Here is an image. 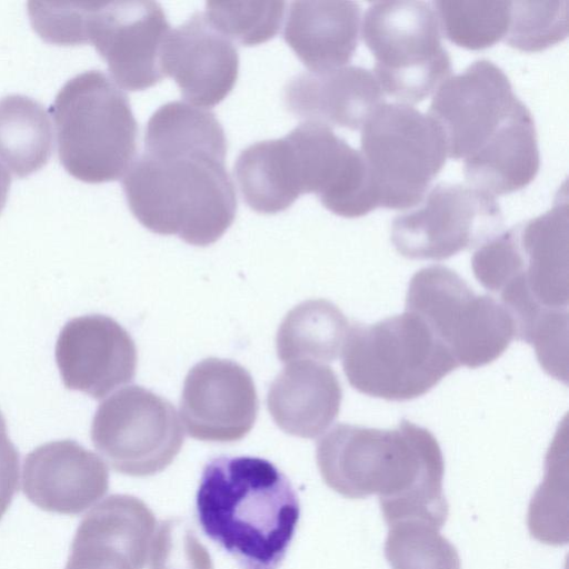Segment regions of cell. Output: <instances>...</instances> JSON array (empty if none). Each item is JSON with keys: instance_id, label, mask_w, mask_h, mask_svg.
<instances>
[{"instance_id": "cell-1", "label": "cell", "mask_w": 569, "mask_h": 569, "mask_svg": "<svg viewBox=\"0 0 569 569\" xmlns=\"http://www.w3.org/2000/svg\"><path fill=\"white\" fill-rule=\"evenodd\" d=\"M226 154L224 131L211 111L182 101L162 104L147 123L143 154L122 179L130 211L154 233L198 247L214 243L237 212Z\"/></svg>"}, {"instance_id": "cell-2", "label": "cell", "mask_w": 569, "mask_h": 569, "mask_svg": "<svg viewBox=\"0 0 569 569\" xmlns=\"http://www.w3.org/2000/svg\"><path fill=\"white\" fill-rule=\"evenodd\" d=\"M428 114L468 183L491 196L528 186L540 168L535 121L492 61L476 60L435 91Z\"/></svg>"}, {"instance_id": "cell-3", "label": "cell", "mask_w": 569, "mask_h": 569, "mask_svg": "<svg viewBox=\"0 0 569 569\" xmlns=\"http://www.w3.org/2000/svg\"><path fill=\"white\" fill-rule=\"evenodd\" d=\"M326 485L349 499L379 496L388 526L417 520L441 528L448 517L440 446L426 428L401 420L392 429L339 423L317 443Z\"/></svg>"}, {"instance_id": "cell-4", "label": "cell", "mask_w": 569, "mask_h": 569, "mask_svg": "<svg viewBox=\"0 0 569 569\" xmlns=\"http://www.w3.org/2000/svg\"><path fill=\"white\" fill-rule=\"evenodd\" d=\"M196 505L203 532L241 569H278L300 517L289 479L258 457L211 459L203 468Z\"/></svg>"}, {"instance_id": "cell-5", "label": "cell", "mask_w": 569, "mask_h": 569, "mask_svg": "<svg viewBox=\"0 0 569 569\" xmlns=\"http://www.w3.org/2000/svg\"><path fill=\"white\" fill-rule=\"evenodd\" d=\"M568 203L513 226L481 244L471 259L479 283L500 296L516 338L532 345L568 320Z\"/></svg>"}, {"instance_id": "cell-6", "label": "cell", "mask_w": 569, "mask_h": 569, "mask_svg": "<svg viewBox=\"0 0 569 569\" xmlns=\"http://www.w3.org/2000/svg\"><path fill=\"white\" fill-rule=\"evenodd\" d=\"M58 154L66 171L87 183L126 174L137 151L138 123L127 94L106 73L68 80L51 107Z\"/></svg>"}, {"instance_id": "cell-7", "label": "cell", "mask_w": 569, "mask_h": 569, "mask_svg": "<svg viewBox=\"0 0 569 569\" xmlns=\"http://www.w3.org/2000/svg\"><path fill=\"white\" fill-rule=\"evenodd\" d=\"M342 368L349 383L373 398H418L459 365L426 321L405 311L369 326H350Z\"/></svg>"}, {"instance_id": "cell-8", "label": "cell", "mask_w": 569, "mask_h": 569, "mask_svg": "<svg viewBox=\"0 0 569 569\" xmlns=\"http://www.w3.org/2000/svg\"><path fill=\"white\" fill-rule=\"evenodd\" d=\"M361 36L375 58L382 91L412 104L451 74V57L441 42L433 7L426 1H378L367 9Z\"/></svg>"}, {"instance_id": "cell-9", "label": "cell", "mask_w": 569, "mask_h": 569, "mask_svg": "<svg viewBox=\"0 0 569 569\" xmlns=\"http://www.w3.org/2000/svg\"><path fill=\"white\" fill-rule=\"evenodd\" d=\"M360 142L378 207L389 209L419 204L448 157L436 121L401 102L377 107L361 127Z\"/></svg>"}, {"instance_id": "cell-10", "label": "cell", "mask_w": 569, "mask_h": 569, "mask_svg": "<svg viewBox=\"0 0 569 569\" xmlns=\"http://www.w3.org/2000/svg\"><path fill=\"white\" fill-rule=\"evenodd\" d=\"M406 310L426 321L459 366L491 363L516 338L513 320L501 302L477 295L445 266L422 268L412 276Z\"/></svg>"}, {"instance_id": "cell-11", "label": "cell", "mask_w": 569, "mask_h": 569, "mask_svg": "<svg viewBox=\"0 0 569 569\" xmlns=\"http://www.w3.org/2000/svg\"><path fill=\"white\" fill-rule=\"evenodd\" d=\"M90 435L111 468L131 477L164 470L184 441L183 427L171 402L141 386L122 388L102 401Z\"/></svg>"}, {"instance_id": "cell-12", "label": "cell", "mask_w": 569, "mask_h": 569, "mask_svg": "<svg viewBox=\"0 0 569 569\" xmlns=\"http://www.w3.org/2000/svg\"><path fill=\"white\" fill-rule=\"evenodd\" d=\"M420 203L397 216L391 226V241L408 259H448L479 248L503 226L495 197L471 186L438 183Z\"/></svg>"}, {"instance_id": "cell-13", "label": "cell", "mask_w": 569, "mask_h": 569, "mask_svg": "<svg viewBox=\"0 0 569 569\" xmlns=\"http://www.w3.org/2000/svg\"><path fill=\"white\" fill-rule=\"evenodd\" d=\"M170 30L154 1L89 4L87 43L106 61L112 80L130 91L148 89L164 78L161 52Z\"/></svg>"}, {"instance_id": "cell-14", "label": "cell", "mask_w": 569, "mask_h": 569, "mask_svg": "<svg viewBox=\"0 0 569 569\" xmlns=\"http://www.w3.org/2000/svg\"><path fill=\"white\" fill-rule=\"evenodd\" d=\"M300 194L315 193L322 206L345 218L378 208L360 151L329 127L303 122L287 133Z\"/></svg>"}, {"instance_id": "cell-15", "label": "cell", "mask_w": 569, "mask_h": 569, "mask_svg": "<svg viewBox=\"0 0 569 569\" xmlns=\"http://www.w3.org/2000/svg\"><path fill=\"white\" fill-rule=\"evenodd\" d=\"M259 409L251 375L219 358L196 363L186 376L180 416L187 433L209 442H234L252 429Z\"/></svg>"}, {"instance_id": "cell-16", "label": "cell", "mask_w": 569, "mask_h": 569, "mask_svg": "<svg viewBox=\"0 0 569 569\" xmlns=\"http://www.w3.org/2000/svg\"><path fill=\"white\" fill-rule=\"evenodd\" d=\"M56 362L69 390L102 399L133 380L137 347L129 332L104 315H84L69 320L56 343Z\"/></svg>"}, {"instance_id": "cell-17", "label": "cell", "mask_w": 569, "mask_h": 569, "mask_svg": "<svg viewBox=\"0 0 569 569\" xmlns=\"http://www.w3.org/2000/svg\"><path fill=\"white\" fill-rule=\"evenodd\" d=\"M156 528L142 500L109 496L80 521L64 569H143Z\"/></svg>"}, {"instance_id": "cell-18", "label": "cell", "mask_w": 569, "mask_h": 569, "mask_svg": "<svg viewBox=\"0 0 569 569\" xmlns=\"http://www.w3.org/2000/svg\"><path fill=\"white\" fill-rule=\"evenodd\" d=\"M161 68L164 77L173 78L188 103L211 108L233 89L239 56L232 41L197 11L168 33Z\"/></svg>"}, {"instance_id": "cell-19", "label": "cell", "mask_w": 569, "mask_h": 569, "mask_svg": "<svg viewBox=\"0 0 569 569\" xmlns=\"http://www.w3.org/2000/svg\"><path fill=\"white\" fill-rule=\"evenodd\" d=\"M108 488L106 463L74 440L46 442L24 458L22 491L44 511L79 515L99 501Z\"/></svg>"}, {"instance_id": "cell-20", "label": "cell", "mask_w": 569, "mask_h": 569, "mask_svg": "<svg viewBox=\"0 0 569 569\" xmlns=\"http://www.w3.org/2000/svg\"><path fill=\"white\" fill-rule=\"evenodd\" d=\"M284 102L306 122L357 130L385 98L372 72L343 66L296 74L284 87Z\"/></svg>"}, {"instance_id": "cell-21", "label": "cell", "mask_w": 569, "mask_h": 569, "mask_svg": "<svg viewBox=\"0 0 569 569\" xmlns=\"http://www.w3.org/2000/svg\"><path fill=\"white\" fill-rule=\"evenodd\" d=\"M340 381L331 367L311 360L289 362L269 387L268 410L286 433L313 439L339 415Z\"/></svg>"}, {"instance_id": "cell-22", "label": "cell", "mask_w": 569, "mask_h": 569, "mask_svg": "<svg viewBox=\"0 0 569 569\" xmlns=\"http://www.w3.org/2000/svg\"><path fill=\"white\" fill-rule=\"evenodd\" d=\"M360 22L355 1H293L283 38L309 71L335 69L353 57Z\"/></svg>"}, {"instance_id": "cell-23", "label": "cell", "mask_w": 569, "mask_h": 569, "mask_svg": "<svg viewBox=\"0 0 569 569\" xmlns=\"http://www.w3.org/2000/svg\"><path fill=\"white\" fill-rule=\"evenodd\" d=\"M350 323L342 311L326 299L306 300L283 318L276 337L282 362H330L342 352Z\"/></svg>"}, {"instance_id": "cell-24", "label": "cell", "mask_w": 569, "mask_h": 569, "mask_svg": "<svg viewBox=\"0 0 569 569\" xmlns=\"http://www.w3.org/2000/svg\"><path fill=\"white\" fill-rule=\"evenodd\" d=\"M234 176L243 200L259 213L284 211L300 197L284 137L244 148L234 163Z\"/></svg>"}, {"instance_id": "cell-25", "label": "cell", "mask_w": 569, "mask_h": 569, "mask_svg": "<svg viewBox=\"0 0 569 569\" xmlns=\"http://www.w3.org/2000/svg\"><path fill=\"white\" fill-rule=\"evenodd\" d=\"M53 150V129L44 107L30 97L0 99V163L18 178L44 167Z\"/></svg>"}, {"instance_id": "cell-26", "label": "cell", "mask_w": 569, "mask_h": 569, "mask_svg": "<svg viewBox=\"0 0 569 569\" xmlns=\"http://www.w3.org/2000/svg\"><path fill=\"white\" fill-rule=\"evenodd\" d=\"M440 30L455 44L469 49L489 48L505 38L510 19V1L432 2Z\"/></svg>"}, {"instance_id": "cell-27", "label": "cell", "mask_w": 569, "mask_h": 569, "mask_svg": "<svg viewBox=\"0 0 569 569\" xmlns=\"http://www.w3.org/2000/svg\"><path fill=\"white\" fill-rule=\"evenodd\" d=\"M566 436L561 440V433H558L549 450L545 480L532 497L528 513L532 537L556 546L568 541Z\"/></svg>"}, {"instance_id": "cell-28", "label": "cell", "mask_w": 569, "mask_h": 569, "mask_svg": "<svg viewBox=\"0 0 569 569\" xmlns=\"http://www.w3.org/2000/svg\"><path fill=\"white\" fill-rule=\"evenodd\" d=\"M385 556L391 569H460L457 549L439 528L417 520L389 526Z\"/></svg>"}, {"instance_id": "cell-29", "label": "cell", "mask_w": 569, "mask_h": 569, "mask_svg": "<svg viewBox=\"0 0 569 569\" xmlns=\"http://www.w3.org/2000/svg\"><path fill=\"white\" fill-rule=\"evenodd\" d=\"M284 1H208L207 21L230 41L257 46L280 30Z\"/></svg>"}, {"instance_id": "cell-30", "label": "cell", "mask_w": 569, "mask_h": 569, "mask_svg": "<svg viewBox=\"0 0 569 569\" xmlns=\"http://www.w3.org/2000/svg\"><path fill=\"white\" fill-rule=\"evenodd\" d=\"M569 2L510 1V19L505 41L525 52L545 50L568 34Z\"/></svg>"}, {"instance_id": "cell-31", "label": "cell", "mask_w": 569, "mask_h": 569, "mask_svg": "<svg viewBox=\"0 0 569 569\" xmlns=\"http://www.w3.org/2000/svg\"><path fill=\"white\" fill-rule=\"evenodd\" d=\"M148 557L149 569H213L207 548L179 519L157 526Z\"/></svg>"}, {"instance_id": "cell-32", "label": "cell", "mask_w": 569, "mask_h": 569, "mask_svg": "<svg viewBox=\"0 0 569 569\" xmlns=\"http://www.w3.org/2000/svg\"><path fill=\"white\" fill-rule=\"evenodd\" d=\"M90 2H28L34 31L47 42L59 46L87 43V19Z\"/></svg>"}, {"instance_id": "cell-33", "label": "cell", "mask_w": 569, "mask_h": 569, "mask_svg": "<svg viewBox=\"0 0 569 569\" xmlns=\"http://www.w3.org/2000/svg\"><path fill=\"white\" fill-rule=\"evenodd\" d=\"M19 487V452L8 437L6 419L0 411V520Z\"/></svg>"}, {"instance_id": "cell-34", "label": "cell", "mask_w": 569, "mask_h": 569, "mask_svg": "<svg viewBox=\"0 0 569 569\" xmlns=\"http://www.w3.org/2000/svg\"><path fill=\"white\" fill-rule=\"evenodd\" d=\"M11 178L7 169L0 163V212L6 206L10 190Z\"/></svg>"}]
</instances>
